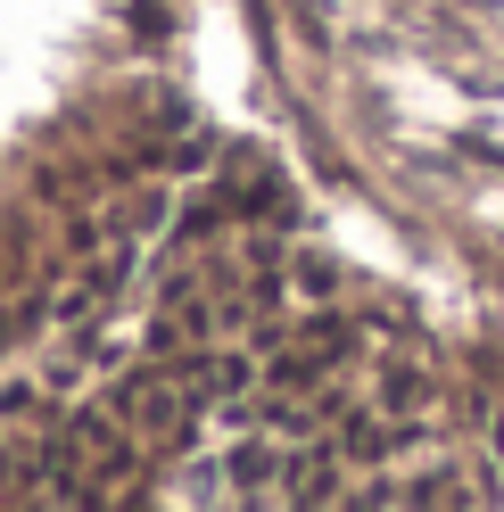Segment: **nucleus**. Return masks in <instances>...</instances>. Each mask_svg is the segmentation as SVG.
<instances>
[{"instance_id":"obj_1","label":"nucleus","mask_w":504,"mask_h":512,"mask_svg":"<svg viewBox=\"0 0 504 512\" xmlns=\"http://www.w3.org/2000/svg\"><path fill=\"white\" fill-rule=\"evenodd\" d=\"M108 405H116V422L133 430L149 455H182V446L207 430V405L191 397V380H182L174 356H149L141 372H124L116 389H108Z\"/></svg>"},{"instance_id":"obj_2","label":"nucleus","mask_w":504,"mask_h":512,"mask_svg":"<svg viewBox=\"0 0 504 512\" xmlns=\"http://www.w3.org/2000/svg\"><path fill=\"white\" fill-rule=\"evenodd\" d=\"M339 364H356V331L339 323L331 306H314L298 331L281 339H257V389L265 397H314Z\"/></svg>"},{"instance_id":"obj_3","label":"nucleus","mask_w":504,"mask_h":512,"mask_svg":"<svg viewBox=\"0 0 504 512\" xmlns=\"http://www.w3.org/2000/svg\"><path fill=\"white\" fill-rule=\"evenodd\" d=\"M124 290V256H108V265H91V273H75L67 290L50 298V323L58 331H83V323H100V306Z\"/></svg>"},{"instance_id":"obj_4","label":"nucleus","mask_w":504,"mask_h":512,"mask_svg":"<svg viewBox=\"0 0 504 512\" xmlns=\"http://www.w3.org/2000/svg\"><path fill=\"white\" fill-rule=\"evenodd\" d=\"M281 290H298L306 306H331V298H339V265H331V256H298Z\"/></svg>"}]
</instances>
